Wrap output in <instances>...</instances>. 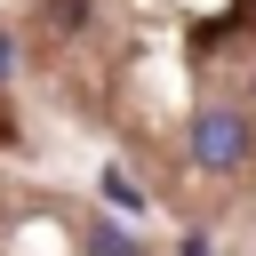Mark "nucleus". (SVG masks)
<instances>
[{
  "instance_id": "2",
  "label": "nucleus",
  "mask_w": 256,
  "mask_h": 256,
  "mask_svg": "<svg viewBox=\"0 0 256 256\" xmlns=\"http://www.w3.org/2000/svg\"><path fill=\"white\" fill-rule=\"evenodd\" d=\"M0 256H144V240L112 208H96L48 176L0 168Z\"/></svg>"
},
{
  "instance_id": "1",
  "label": "nucleus",
  "mask_w": 256,
  "mask_h": 256,
  "mask_svg": "<svg viewBox=\"0 0 256 256\" xmlns=\"http://www.w3.org/2000/svg\"><path fill=\"white\" fill-rule=\"evenodd\" d=\"M0 48L128 200H256V0H0Z\"/></svg>"
}]
</instances>
